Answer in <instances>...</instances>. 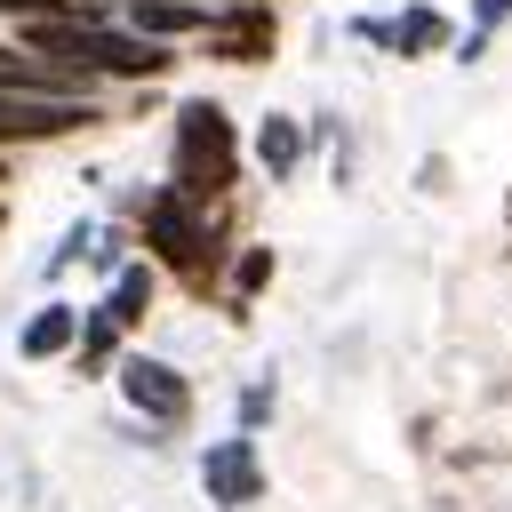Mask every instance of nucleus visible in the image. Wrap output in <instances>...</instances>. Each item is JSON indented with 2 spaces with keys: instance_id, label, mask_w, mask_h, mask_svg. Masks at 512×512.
I'll return each mask as SVG.
<instances>
[{
  "instance_id": "obj_11",
  "label": "nucleus",
  "mask_w": 512,
  "mask_h": 512,
  "mask_svg": "<svg viewBox=\"0 0 512 512\" xmlns=\"http://www.w3.org/2000/svg\"><path fill=\"white\" fill-rule=\"evenodd\" d=\"M112 344H120V320H112V312H96V320H88V328L72 336V360H80V368L96 376V368L112 360Z\"/></svg>"
},
{
  "instance_id": "obj_9",
  "label": "nucleus",
  "mask_w": 512,
  "mask_h": 512,
  "mask_svg": "<svg viewBox=\"0 0 512 512\" xmlns=\"http://www.w3.org/2000/svg\"><path fill=\"white\" fill-rule=\"evenodd\" d=\"M448 48V16L440 8H400L392 16V56H432Z\"/></svg>"
},
{
  "instance_id": "obj_10",
  "label": "nucleus",
  "mask_w": 512,
  "mask_h": 512,
  "mask_svg": "<svg viewBox=\"0 0 512 512\" xmlns=\"http://www.w3.org/2000/svg\"><path fill=\"white\" fill-rule=\"evenodd\" d=\"M104 312H112L120 328H136V320L152 312V264H128V272L112 280V304H104Z\"/></svg>"
},
{
  "instance_id": "obj_15",
  "label": "nucleus",
  "mask_w": 512,
  "mask_h": 512,
  "mask_svg": "<svg viewBox=\"0 0 512 512\" xmlns=\"http://www.w3.org/2000/svg\"><path fill=\"white\" fill-rule=\"evenodd\" d=\"M0 176H8V168H0Z\"/></svg>"
},
{
  "instance_id": "obj_4",
  "label": "nucleus",
  "mask_w": 512,
  "mask_h": 512,
  "mask_svg": "<svg viewBox=\"0 0 512 512\" xmlns=\"http://www.w3.org/2000/svg\"><path fill=\"white\" fill-rule=\"evenodd\" d=\"M200 488H208V504H224V512L256 504V496H264V464H256V440H248V432L216 440V448L200 456Z\"/></svg>"
},
{
  "instance_id": "obj_2",
  "label": "nucleus",
  "mask_w": 512,
  "mask_h": 512,
  "mask_svg": "<svg viewBox=\"0 0 512 512\" xmlns=\"http://www.w3.org/2000/svg\"><path fill=\"white\" fill-rule=\"evenodd\" d=\"M144 248L168 272H184V280H208L216 272V232L200 224V200H184V192H160L144 208Z\"/></svg>"
},
{
  "instance_id": "obj_5",
  "label": "nucleus",
  "mask_w": 512,
  "mask_h": 512,
  "mask_svg": "<svg viewBox=\"0 0 512 512\" xmlns=\"http://www.w3.org/2000/svg\"><path fill=\"white\" fill-rule=\"evenodd\" d=\"M208 56L224 64H264L272 56V0H232L208 16Z\"/></svg>"
},
{
  "instance_id": "obj_7",
  "label": "nucleus",
  "mask_w": 512,
  "mask_h": 512,
  "mask_svg": "<svg viewBox=\"0 0 512 512\" xmlns=\"http://www.w3.org/2000/svg\"><path fill=\"white\" fill-rule=\"evenodd\" d=\"M216 0H136V32L152 40H176V32H208Z\"/></svg>"
},
{
  "instance_id": "obj_6",
  "label": "nucleus",
  "mask_w": 512,
  "mask_h": 512,
  "mask_svg": "<svg viewBox=\"0 0 512 512\" xmlns=\"http://www.w3.org/2000/svg\"><path fill=\"white\" fill-rule=\"evenodd\" d=\"M72 336H80L72 304H40V312L24 320V336H16V352H24V360H56V352H72Z\"/></svg>"
},
{
  "instance_id": "obj_3",
  "label": "nucleus",
  "mask_w": 512,
  "mask_h": 512,
  "mask_svg": "<svg viewBox=\"0 0 512 512\" xmlns=\"http://www.w3.org/2000/svg\"><path fill=\"white\" fill-rule=\"evenodd\" d=\"M120 392H128V408L152 416V424H184V416H192V384H184L168 360L128 352V360H120Z\"/></svg>"
},
{
  "instance_id": "obj_12",
  "label": "nucleus",
  "mask_w": 512,
  "mask_h": 512,
  "mask_svg": "<svg viewBox=\"0 0 512 512\" xmlns=\"http://www.w3.org/2000/svg\"><path fill=\"white\" fill-rule=\"evenodd\" d=\"M0 16H88L96 24V8H80V0H0Z\"/></svg>"
},
{
  "instance_id": "obj_13",
  "label": "nucleus",
  "mask_w": 512,
  "mask_h": 512,
  "mask_svg": "<svg viewBox=\"0 0 512 512\" xmlns=\"http://www.w3.org/2000/svg\"><path fill=\"white\" fill-rule=\"evenodd\" d=\"M264 280H272V248H248V256H240V272H232V288H240V296H256Z\"/></svg>"
},
{
  "instance_id": "obj_8",
  "label": "nucleus",
  "mask_w": 512,
  "mask_h": 512,
  "mask_svg": "<svg viewBox=\"0 0 512 512\" xmlns=\"http://www.w3.org/2000/svg\"><path fill=\"white\" fill-rule=\"evenodd\" d=\"M256 160H264V176H296V160H304V128H296V112H264V128H256Z\"/></svg>"
},
{
  "instance_id": "obj_14",
  "label": "nucleus",
  "mask_w": 512,
  "mask_h": 512,
  "mask_svg": "<svg viewBox=\"0 0 512 512\" xmlns=\"http://www.w3.org/2000/svg\"><path fill=\"white\" fill-rule=\"evenodd\" d=\"M504 16H512V0H472V24H488V32H496Z\"/></svg>"
},
{
  "instance_id": "obj_1",
  "label": "nucleus",
  "mask_w": 512,
  "mask_h": 512,
  "mask_svg": "<svg viewBox=\"0 0 512 512\" xmlns=\"http://www.w3.org/2000/svg\"><path fill=\"white\" fill-rule=\"evenodd\" d=\"M240 176V144H232V120L224 104H184L176 112V192L184 200H224Z\"/></svg>"
}]
</instances>
